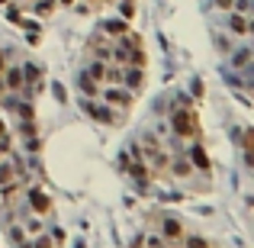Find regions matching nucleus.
Returning a JSON list of instances; mask_svg holds the SVG:
<instances>
[{"mask_svg": "<svg viewBox=\"0 0 254 248\" xmlns=\"http://www.w3.org/2000/svg\"><path fill=\"white\" fill-rule=\"evenodd\" d=\"M170 126H174V132L177 135H184V139H193V135H200V123H196V113L187 107H177L174 103V116H170Z\"/></svg>", "mask_w": 254, "mask_h": 248, "instance_id": "f257e3e1", "label": "nucleus"}, {"mask_svg": "<svg viewBox=\"0 0 254 248\" xmlns=\"http://www.w3.org/2000/svg\"><path fill=\"white\" fill-rule=\"evenodd\" d=\"M29 206L36 209V216H48V213H52V197H48L45 190L32 187L29 190Z\"/></svg>", "mask_w": 254, "mask_h": 248, "instance_id": "f03ea898", "label": "nucleus"}, {"mask_svg": "<svg viewBox=\"0 0 254 248\" xmlns=\"http://www.w3.org/2000/svg\"><path fill=\"white\" fill-rule=\"evenodd\" d=\"M3 74V84H7V90H23L26 87V81H23V65H10V68H3L0 71Z\"/></svg>", "mask_w": 254, "mask_h": 248, "instance_id": "7ed1b4c3", "label": "nucleus"}, {"mask_svg": "<svg viewBox=\"0 0 254 248\" xmlns=\"http://www.w3.org/2000/svg\"><path fill=\"white\" fill-rule=\"evenodd\" d=\"M103 100L113 103V107H129L132 90H126V87H109V90H103Z\"/></svg>", "mask_w": 254, "mask_h": 248, "instance_id": "20e7f679", "label": "nucleus"}, {"mask_svg": "<svg viewBox=\"0 0 254 248\" xmlns=\"http://www.w3.org/2000/svg\"><path fill=\"white\" fill-rule=\"evenodd\" d=\"M161 229H164V239H168V242H180V239H184V225H180L177 223V219H161Z\"/></svg>", "mask_w": 254, "mask_h": 248, "instance_id": "39448f33", "label": "nucleus"}, {"mask_svg": "<svg viewBox=\"0 0 254 248\" xmlns=\"http://www.w3.org/2000/svg\"><path fill=\"white\" fill-rule=\"evenodd\" d=\"M229 29L238 32V36H248V32H251V20H248L245 13H232L229 16Z\"/></svg>", "mask_w": 254, "mask_h": 248, "instance_id": "423d86ee", "label": "nucleus"}, {"mask_svg": "<svg viewBox=\"0 0 254 248\" xmlns=\"http://www.w3.org/2000/svg\"><path fill=\"white\" fill-rule=\"evenodd\" d=\"M123 81H126V90H135V87H142L145 74H142V68H123Z\"/></svg>", "mask_w": 254, "mask_h": 248, "instance_id": "0eeeda50", "label": "nucleus"}, {"mask_svg": "<svg viewBox=\"0 0 254 248\" xmlns=\"http://www.w3.org/2000/svg\"><path fill=\"white\" fill-rule=\"evenodd\" d=\"M87 113H90L93 119H100V123H116V119H113V110H109V107H97V103H87Z\"/></svg>", "mask_w": 254, "mask_h": 248, "instance_id": "6e6552de", "label": "nucleus"}, {"mask_svg": "<svg viewBox=\"0 0 254 248\" xmlns=\"http://www.w3.org/2000/svg\"><path fill=\"white\" fill-rule=\"evenodd\" d=\"M190 158H193V164H196L200 171H209V158H206V152H203V145H193Z\"/></svg>", "mask_w": 254, "mask_h": 248, "instance_id": "1a4fd4ad", "label": "nucleus"}, {"mask_svg": "<svg viewBox=\"0 0 254 248\" xmlns=\"http://www.w3.org/2000/svg\"><path fill=\"white\" fill-rule=\"evenodd\" d=\"M103 71H106V65H103V62H90L84 74H87V78H93L97 84H100V81H103Z\"/></svg>", "mask_w": 254, "mask_h": 248, "instance_id": "9d476101", "label": "nucleus"}, {"mask_svg": "<svg viewBox=\"0 0 254 248\" xmlns=\"http://www.w3.org/2000/svg\"><path fill=\"white\" fill-rule=\"evenodd\" d=\"M81 87H84L87 97H97V93H100V84H97L93 78H87V74H81Z\"/></svg>", "mask_w": 254, "mask_h": 248, "instance_id": "9b49d317", "label": "nucleus"}, {"mask_svg": "<svg viewBox=\"0 0 254 248\" xmlns=\"http://www.w3.org/2000/svg\"><path fill=\"white\" fill-rule=\"evenodd\" d=\"M184 245H187V248H209V242H206V239H200V235H187Z\"/></svg>", "mask_w": 254, "mask_h": 248, "instance_id": "f8f14e48", "label": "nucleus"}, {"mask_svg": "<svg viewBox=\"0 0 254 248\" xmlns=\"http://www.w3.org/2000/svg\"><path fill=\"white\" fill-rule=\"evenodd\" d=\"M126 168H129V174H132L135 180H145V178H148V174H145V164H126Z\"/></svg>", "mask_w": 254, "mask_h": 248, "instance_id": "ddd939ff", "label": "nucleus"}, {"mask_svg": "<svg viewBox=\"0 0 254 248\" xmlns=\"http://www.w3.org/2000/svg\"><path fill=\"white\" fill-rule=\"evenodd\" d=\"M170 171H174L177 178H187V174H190V164H187V161H174V164H170Z\"/></svg>", "mask_w": 254, "mask_h": 248, "instance_id": "4468645a", "label": "nucleus"}, {"mask_svg": "<svg viewBox=\"0 0 254 248\" xmlns=\"http://www.w3.org/2000/svg\"><path fill=\"white\" fill-rule=\"evenodd\" d=\"M10 239H13L16 245H20V242L26 239V229H23V225H10Z\"/></svg>", "mask_w": 254, "mask_h": 248, "instance_id": "2eb2a0df", "label": "nucleus"}, {"mask_svg": "<svg viewBox=\"0 0 254 248\" xmlns=\"http://www.w3.org/2000/svg\"><path fill=\"white\" fill-rule=\"evenodd\" d=\"M106 32H113V36H126V23H119V20H116V23H106Z\"/></svg>", "mask_w": 254, "mask_h": 248, "instance_id": "dca6fc26", "label": "nucleus"}, {"mask_svg": "<svg viewBox=\"0 0 254 248\" xmlns=\"http://www.w3.org/2000/svg\"><path fill=\"white\" fill-rule=\"evenodd\" d=\"M32 248H52V239H48V235H39V239L32 242Z\"/></svg>", "mask_w": 254, "mask_h": 248, "instance_id": "f3484780", "label": "nucleus"}, {"mask_svg": "<svg viewBox=\"0 0 254 248\" xmlns=\"http://www.w3.org/2000/svg\"><path fill=\"white\" fill-rule=\"evenodd\" d=\"M132 13H135V3H132V0H123V16H126V20H129Z\"/></svg>", "mask_w": 254, "mask_h": 248, "instance_id": "a211bd4d", "label": "nucleus"}, {"mask_svg": "<svg viewBox=\"0 0 254 248\" xmlns=\"http://www.w3.org/2000/svg\"><path fill=\"white\" fill-rule=\"evenodd\" d=\"M26 229H29V232H42V219H29Z\"/></svg>", "mask_w": 254, "mask_h": 248, "instance_id": "6ab92c4d", "label": "nucleus"}, {"mask_svg": "<svg viewBox=\"0 0 254 248\" xmlns=\"http://www.w3.org/2000/svg\"><path fill=\"white\" fill-rule=\"evenodd\" d=\"M36 13H52V3H45V0H39V3H36Z\"/></svg>", "mask_w": 254, "mask_h": 248, "instance_id": "aec40b11", "label": "nucleus"}, {"mask_svg": "<svg viewBox=\"0 0 254 248\" xmlns=\"http://www.w3.org/2000/svg\"><path fill=\"white\" fill-rule=\"evenodd\" d=\"M52 90H55V97H58V100H64V87H62V84H52Z\"/></svg>", "mask_w": 254, "mask_h": 248, "instance_id": "412c9836", "label": "nucleus"}, {"mask_svg": "<svg viewBox=\"0 0 254 248\" xmlns=\"http://www.w3.org/2000/svg\"><path fill=\"white\" fill-rule=\"evenodd\" d=\"M235 65H248V52H238V55H235Z\"/></svg>", "mask_w": 254, "mask_h": 248, "instance_id": "4be33fe9", "label": "nucleus"}, {"mask_svg": "<svg viewBox=\"0 0 254 248\" xmlns=\"http://www.w3.org/2000/svg\"><path fill=\"white\" fill-rule=\"evenodd\" d=\"M216 3H219L222 10H232V3H235V0H216Z\"/></svg>", "mask_w": 254, "mask_h": 248, "instance_id": "5701e85b", "label": "nucleus"}, {"mask_svg": "<svg viewBox=\"0 0 254 248\" xmlns=\"http://www.w3.org/2000/svg\"><path fill=\"white\" fill-rule=\"evenodd\" d=\"M0 139H7V123L0 119Z\"/></svg>", "mask_w": 254, "mask_h": 248, "instance_id": "b1692460", "label": "nucleus"}, {"mask_svg": "<svg viewBox=\"0 0 254 248\" xmlns=\"http://www.w3.org/2000/svg\"><path fill=\"white\" fill-rule=\"evenodd\" d=\"M16 248H32V242H26V239H23V242H20V245H16Z\"/></svg>", "mask_w": 254, "mask_h": 248, "instance_id": "393cba45", "label": "nucleus"}, {"mask_svg": "<svg viewBox=\"0 0 254 248\" xmlns=\"http://www.w3.org/2000/svg\"><path fill=\"white\" fill-rule=\"evenodd\" d=\"M3 68H7V62H3V55H0V71H3Z\"/></svg>", "mask_w": 254, "mask_h": 248, "instance_id": "a878e982", "label": "nucleus"}, {"mask_svg": "<svg viewBox=\"0 0 254 248\" xmlns=\"http://www.w3.org/2000/svg\"><path fill=\"white\" fill-rule=\"evenodd\" d=\"M62 3H64V7H74V0H62Z\"/></svg>", "mask_w": 254, "mask_h": 248, "instance_id": "bb28decb", "label": "nucleus"}, {"mask_svg": "<svg viewBox=\"0 0 254 248\" xmlns=\"http://www.w3.org/2000/svg\"><path fill=\"white\" fill-rule=\"evenodd\" d=\"M74 248H84V242H77V245H74Z\"/></svg>", "mask_w": 254, "mask_h": 248, "instance_id": "cd10ccee", "label": "nucleus"}, {"mask_svg": "<svg viewBox=\"0 0 254 248\" xmlns=\"http://www.w3.org/2000/svg\"><path fill=\"white\" fill-rule=\"evenodd\" d=\"M45 3H52V7H55V0H45Z\"/></svg>", "mask_w": 254, "mask_h": 248, "instance_id": "c85d7f7f", "label": "nucleus"}, {"mask_svg": "<svg viewBox=\"0 0 254 248\" xmlns=\"http://www.w3.org/2000/svg\"><path fill=\"white\" fill-rule=\"evenodd\" d=\"M0 3H7V0H0Z\"/></svg>", "mask_w": 254, "mask_h": 248, "instance_id": "c756f323", "label": "nucleus"}]
</instances>
